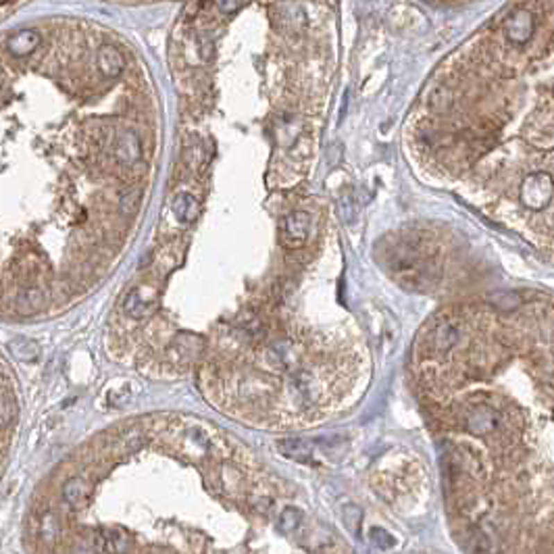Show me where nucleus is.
<instances>
[{
    "label": "nucleus",
    "mask_w": 554,
    "mask_h": 554,
    "mask_svg": "<svg viewBox=\"0 0 554 554\" xmlns=\"http://www.w3.org/2000/svg\"><path fill=\"white\" fill-rule=\"evenodd\" d=\"M112 154L123 167L135 165L140 160V156H142V144H140L137 133L131 131V129H125V131L117 133L115 142H112Z\"/></svg>",
    "instance_id": "obj_1"
},
{
    "label": "nucleus",
    "mask_w": 554,
    "mask_h": 554,
    "mask_svg": "<svg viewBox=\"0 0 554 554\" xmlns=\"http://www.w3.org/2000/svg\"><path fill=\"white\" fill-rule=\"evenodd\" d=\"M310 231V217L302 210L292 212L283 219V235L292 246H302Z\"/></svg>",
    "instance_id": "obj_2"
},
{
    "label": "nucleus",
    "mask_w": 554,
    "mask_h": 554,
    "mask_svg": "<svg viewBox=\"0 0 554 554\" xmlns=\"http://www.w3.org/2000/svg\"><path fill=\"white\" fill-rule=\"evenodd\" d=\"M98 69L106 75V77H117L123 69H125V58L123 54L110 46V44H104L100 50H98Z\"/></svg>",
    "instance_id": "obj_3"
},
{
    "label": "nucleus",
    "mask_w": 554,
    "mask_h": 554,
    "mask_svg": "<svg viewBox=\"0 0 554 554\" xmlns=\"http://www.w3.org/2000/svg\"><path fill=\"white\" fill-rule=\"evenodd\" d=\"M62 498L71 508H81L90 498V485L81 477H71L62 485Z\"/></svg>",
    "instance_id": "obj_4"
},
{
    "label": "nucleus",
    "mask_w": 554,
    "mask_h": 554,
    "mask_svg": "<svg viewBox=\"0 0 554 554\" xmlns=\"http://www.w3.org/2000/svg\"><path fill=\"white\" fill-rule=\"evenodd\" d=\"M40 33L33 31V29H23V31H17L8 37L6 42V48L15 54V56H25L29 54L37 44H40Z\"/></svg>",
    "instance_id": "obj_5"
},
{
    "label": "nucleus",
    "mask_w": 554,
    "mask_h": 554,
    "mask_svg": "<svg viewBox=\"0 0 554 554\" xmlns=\"http://www.w3.org/2000/svg\"><path fill=\"white\" fill-rule=\"evenodd\" d=\"M173 215L177 217V221L181 223H190L198 217V202L192 194H179L175 196L173 204H171Z\"/></svg>",
    "instance_id": "obj_6"
},
{
    "label": "nucleus",
    "mask_w": 554,
    "mask_h": 554,
    "mask_svg": "<svg viewBox=\"0 0 554 554\" xmlns=\"http://www.w3.org/2000/svg\"><path fill=\"white\" fill-rule=\"evenodd\" d=\"M277 446H279L281 454H285V456H289L294 460H300V462H308L310 460L312 448H310V442H306V439L289 437V439H281Z\"/></svg>",
    "instance_id": "obj_7"
},
{
    "label": "nucleus",
    "mask_w": 554,
    "mask_h": 554,
    "mask_svg": "<svg viewBox=\"0 0 554 554\" xmlns=\"http://www.w3.org/2000/svg\"><path fill=\"white\" fill-rule=\"evenodd\" d=\"M123 308L129 317H135V319H142L150 312L152 308V300H146V296H142V289H131L123 302Z\"/></svg>",
    "instance_id": "obj_8"
},
{
    "label": "nucleus",
    "mask_w": 554,
    "mask_h": 554,
    "mask_svg": "<svg viewBox=\"0 0 554 554\" xmlns=\"http://www.w3.org/2000/svg\"><path fill=\"white\" fill-rule=\"evenodd\" d=\"M37 535H40L42 544H46V546H52L58 539V521L52 512L42 514L40 525H37Z\"/></svg>",
    "instance_id": "obj_9"
},
{
    "label": "nucleus",
    "mask_w": 554,
    "mask_h": 554,
    "mask_svg": "<svg viewBox=\"0 0 554 554\" xmlns=\"http://www.w3.org/2000/svg\"><path fill=\"white\" fill-rule=\"evenodd\" d=\"M129 546H131V539H129L127 533H119L117 529L106 531V535H104V548L108 552H112V554H127Z\"/></svg>",
    "instance_id": "obj_10"
},
{
    "label": "nucleus",
    "mask_w": 554,
    "mask_h": 554,
    "mask_svg": "<svg viewBox=\"0 0 554 554\" xmlns=\"http://www.w3.org/2000/svg\"><path fill=\"white\" fill-rule=\"evenodd\" d=\"M302 523V512L294 506H285L281 510V517H279V529L283 533H294Z\"/></svg>",
    "instance_id": "obj_11"
},
{
    "label": "nucleus",
    "mask_w": 554,
    "mask_h": 554,
    "mask_svg": "<svg viewBox=\"0 0 554 554\" xmlns=\"http://www.w3.org/2000/svg\"><path fill=\"white\" fill-rule=\"evenodd\" d=\"M140 200H142V190L140 187H129L121 194L119 198V208L123 215H133L140 206Z\"/></svg>",
    "instance_id": "obj_12"
},
{
    "label": "nucleus",
    "mask_w": 554,
    "mask_h": 554,
    "mask_svg": "<svg viewBox=\"0 0 554 554\" xmlns=\"http://www.w3.org/2000/svg\"><path fill=\"white\" fill-rule=\"evenodd\" d=\"M369 537H371V542H373L377 548H381V550H387V548H392V546L396 544V539H394L385 529H381V527H373V529L369 531Z\"/></svg>",
    "instance_id": "obj_13"
},
{
    "label": "nucleus",
    "mask_w": 554,
    "mask_h": 554,
    "mask_svg": "<svg viewBox=\"0 0 554 554\" xmlns=\"http://www.w3.org/2000/svg\"><path fill=\"white\" fill-rule=\"evenodd\" d=\"M15 412H17V404L15 400L8 396V389L4 387V394H2V427L6 429V425L10 423V419H15Z\"/></svg>",
    "instance_id": "obj_14"
},
{
    "label": "nucleus",
    "mask_w": 554,
    "mask_h": 554,
    "mask_svg": "<svg viewBox=\"0 0 554 554\" xmlns=\"http://www.w3.org/2000/svg\"><path fill=\"white\" fill-rule=\"evenodd\" d=\"M42 302H44V296H42V292H37V289H27V292L19 298V304H21L23 308H27V310H31V308H40Z\"/></svg>",
    "instance_id": "obj_15"
}]
</instances>
